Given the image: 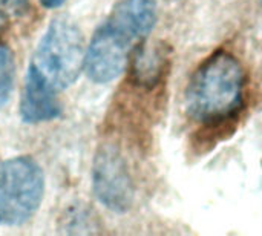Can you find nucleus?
<instances>
[{"label":"nucleus","instance_id":"f257e3e1","mask_svg":"<svg viewBox=\"0 0 262 236\" xmlns=\"http://www.w3.org/2000/svg\"><path fill=\"white\" fill-rule=\"evenodd\" d=\"M157 23L155 0H121L94 32L86 49L84 71L94 83H109L126 69L130 52Z\"/></svg>","mask_w":262,"mask_h":236},{"label":"nucleus","instance_id":"f03ea898","mask_svg":"<svg viewBox=\"0 0 262 236\" xmlns=\"http://www.w3.org/2000/svg\"><path fill=\"white\" fill-rule=\"evenodd\" d=\"M244 97V71L230 52L210 55L192 75L186 92L189 115L206 124L226 121L238 112Z\"/></svg>","mask_w":262,"mask_h":236},{"label":"nucleus","instance_id":"7ed1b4c3","mask_svg":"<svg viewBox=\"0 0 262 236\" xmlns=\"http://www.w3.org/2000/svg\"><path fill=\"white\" fill-rule=\"evenodd\" d=\"M84 57L86 49L80 29L66 18H55L43 34L28 71L60 92L78 78L84 69Z\"/></svg>","mask_w":262,"mask_h":236},{"label":"nucleus","instance_id":"20e7f679","mask_svg":"<svg viewBox=\"0 0 262 236\" xmlns=\"http://www.w3.org/2000/svg\"><path fill=\"white\" fill-rule=\"evenodd\" d=\"M45 195V175L31 157L0 163V223L21 226L38 210Z\"/></svg>","mask_w":262,"mask_h":236},{"label":"nucleus","instance_id":"39448f33","mask_svg":"<svg viewBox=\"0 0 262 236\" xmlns=\"http://www.w3.org/2000/svg\"><path fill=\"white\" fill-rule=\"evenodd\" d=\"M92 187L97 200L115 213H124L134 203V183L127 164L114 146H103L94 160Z\"/></svg>","mask_w":262,"mask_h":236},{"label":"nucleus","instance_id":"423d86ee","mask_svg":"<svg viewBox=\"0 0 262 236\" xmlns=\"http://www.w3.org/2000/svg\"><path fill=\"white\" fill-rule=\"evenodd\" d=\"M54 89L45 84L35 74L28 71L20 100V115L28 124L51 121L60 117L61 106Z\"/></svg>","mask_w":262,"mask_h":236},{"label":"nucleus","instance_id":"0eeeda50","mask_svg":"<svg viewBox=\"0 0 262 236\" xmlns=\"http://www.w3.org/2000/svg\"><path fill=\"white\" fill-rule=\"evenodd\" d=\"M132 65L134 78L138 84L154 86L160 78L166 66V52L163 46H138Z\"/></svg>","mask_w":262,"mask_h":236},{"label":"nucleus","instance_id":"6e6552de","mask_svg":"<svg viewBox=\"0 0 262 236\" xmlns=\"http://www.w3.org/2000/svg\"><path fill=\"white\" fill-rule=\"evenodd\" d=\"M15 75V65L12 51L0 45V109L8 103Z\"/></svg>","mask_w":262,"mask_h":236},{"label":"nucleus","instance_id":"1a4fd4ad","mask_svg":"<svg viewBox=\"0 0 262 236\" xmlns=\"http://www.w3.org/2000/svg\"><path fill=\"white\" fill-rule=\"evenodd\" d=\"M0 9L12 15H21L28 9V0H0Z\"/></svg>","mask_w":262,"mask_h":236},{"label":"nucleus","instance_id":"9d476101","mask_svg":"<svg viewBox=\"0 0 262 236\" xmlns=\"http://www.w3.org/2000/svg\"><path fill=\"white\" fill-rule=\"evenodd\" d=\"M40 3L48 9H54V8L61 6L64 3V0H40Z\"/></svg>","mask_w":262,"mask_h":236},{"label":"nucleus","instance_id":"9b49d317","mask_svg":"<svg viewBox=\"0 0 262 236\" xmlns=\"http://www.w3.org/2000/svg\"><path fill=\"white\" fill-rule=\"evenodd\" d=\"M5 25H6V20H5V15H3V14L0 12V31H2L3 28H5Z\"/></svg>","mask_w":262,"mask_h":236}]
</instances>
